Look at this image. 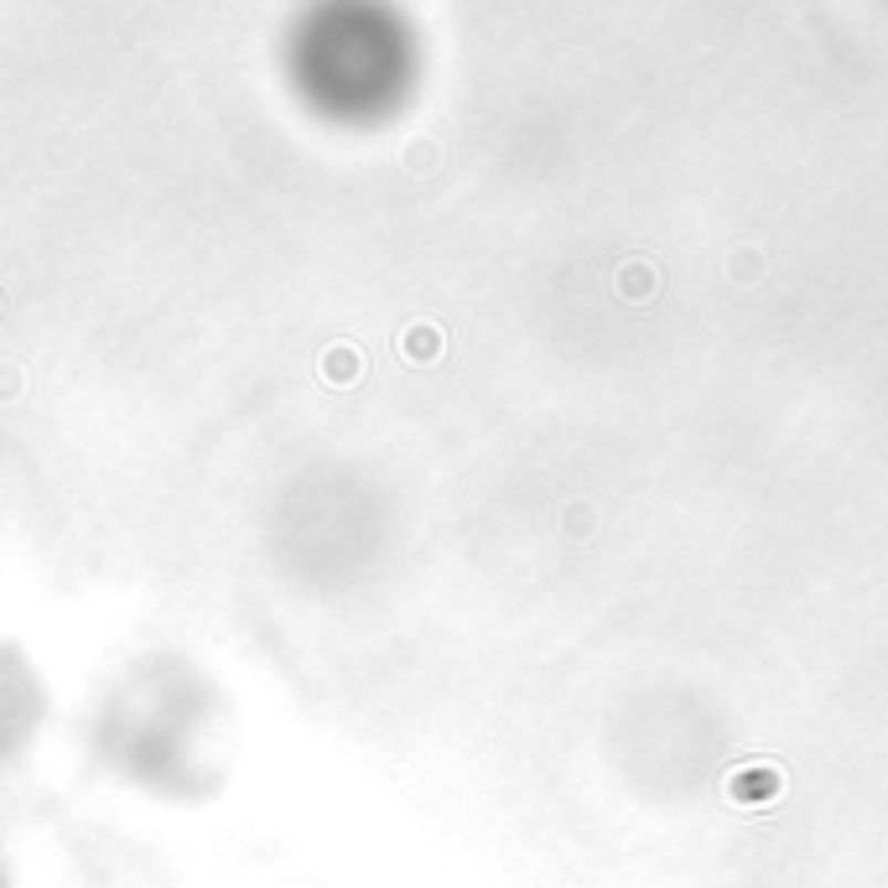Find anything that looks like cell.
Here are the masks:
<instances>
[{"label": "cell", "instance_id": "obj_1", "mask_svg": "<svg viewBox=\"0 0 888 888\" xmlns=\"http://www.w3.org/2000/svg\"><path fill=\"white\" fill-rule=\"evenodd\" d=\"M88 749L109 780L171 805L223 785V697L182 649H140L104 681Z\"/></svg>", "mask_w": 888, "mask_h": 888}, {"label": "cell", "instance_id": "obj_2", "mask_svg": "<svg viewBox=\"0 0 888 888\" xmlns=\"http://www.w3.org/2000/svg\"><path fill=\"white\" fill-rule=\"evenodd\" d=\"M52 712L48 676L17 639H0V769H11L21 753H32Z\"/></svg>", "mask_w": 888, "mask_h": 888}, {"label": "cell", "instance_id": "obj_3", "mask_svg": "<svg viewBox=\"0 0 888 888\" xmlns=\"http://www.w3.org/2000/svg\"><path fill=\"white\" fill-rule=\"evenodd\" d=\"M749 774L753 780H738L733 785L738 801H753V795H774V790H780V774H774V769H749Z\"/></svg>", "mask_w": 888, "mask_h": 888}, {"label": "cell", "instance_id": "obj_4", "mask_svg": "<svg viewBox=\"0 0 888 888\" xmlns=\"http://www.w3.org/2000/svg\"><path fill=\"white\" fill-rule=\"evenodd\" d=\"M0 888H11V878H6V863H0Z\"/></svg>", "mask_w": 888, "mask_h": 888}]
</instances>
